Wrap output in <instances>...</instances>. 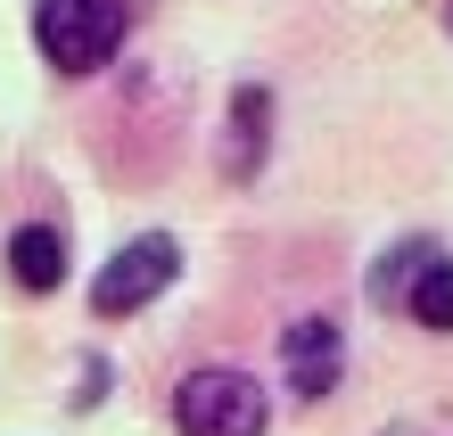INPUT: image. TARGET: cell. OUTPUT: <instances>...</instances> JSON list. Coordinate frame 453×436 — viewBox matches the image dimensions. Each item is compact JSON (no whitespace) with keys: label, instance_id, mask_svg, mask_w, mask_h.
<instances>
[{"label":"cell","instance_id":"1","mask_svg":"<svg viewBox=\"0 0 453 436\" xmlns=\"http://www.w3.org/2000/svg\"><path fill=\"white\" fill-rule=\"evenodd\" d=\"M132 34V0H34V50L50 74H108Z\"/></svg>","mask_w":453,"mask_h":436},{"label":"cell","instance_id":"2","mask_svg":"<svg viewBox=\"0 0 453 436\" xmlns=\"http://www.w3.org/2000/svg\"><path fill=\"white\" fill-rule=\"evenodd\" d=\"M173 428L181 436H264L273 428V395L231 363H198L173 387Z\"/></svg>","mask_w":453,"mask_h":436},{"label":"cell","instance_id":"3","mask_svg":"<svg viewBox=\"0 0 453 436\" xmlns=\"http://www.w3.org/2000/svg\"><path fill=\"white\" fill-rule=\"evenodd\" d=\"M173 272H181V239H173V231H141V239H124V248L99 264V280H91V313H99V321L141 313L149 296H165V288H173Z\"/></svg>","mask_w":453,"mask_h":436},{"label":"cell","instance_id":"4","mask_svg":"<svg viewBox=\"0 0 453 436\" xmlns=\"http://www.w3.org/2000/svg\"><path fill=\"white\" fill-rule=\"evenodd\" d=\"M280 363H288V395L297 403H330L338 395V379H346V338H338V321H297V330L280 338Z\"/></svg>","mask_w":453,"mask_h":436},{"label":"cell","instance_id":"5","mask_svg":"<svg viewBox=\"0 0 453 436\" xmlns=\"http://www.w3.org/2000/svg\"><path fill=\"white\" fill-rule=\"evenodd\" d=\"M264 149H273V91L239 83L231 91V124H223V173L231 181H256L264 173Z\"/></svg>","mask_w":453,"mask_h":436},{"label":"cell","instance_id":"6","mask_svg":"<svg viewBox=\"0 0 453 436\" xmlns=\"http://www.w3.org/2000/svg\"><path fill=\"white\" fill-rule=\"evenodd\" d=\"M9 280L25 296H50L66 280V231H50V223H17L9 231Z\"/></svg>","mask_w":453,"mask_h":436},{"label":"cell","instance_id":"7","mask_svg":"<svg viewBox=\"0 0 453 436\" xmlns=\"http://www.w3.org/2000/svg\"><path fill=\"white\" fill-rule=\"evenodd\" d=\"M395 313H412L420 330H437V338H445V330H453V256H429V264H420Z\"/></svg>","mask_w":453,"mask_h":436},{"label":"cell","instance_id":"8","mask_svg":"<svg viewBox=\"0 0 453 436\" xmlns=\"http://www.w3.org/2000/svg\"><path fill=\"white\" fill-rule=\"evenodd\" d=\"M429 256H437L429 239H404V248H388V264L371 272V305H388V313H395V305H404V288H412V272L429 264Z\"/></svg>","mask_w":453,"mask_h":436},{"label":"cell","instance_id":"9","mask_svg":"<svg viewBox=\"0 0 453 436\" xmlns=\"http://www.w3.org/2000/svg\"><path fill=\"white\" fill-rule=\"evenodd\" d=\"M99 395H108V363H99V354H91V363L74 371V412H91Z\"/></svg>","mask_w":453,"mask_h":436},{"label":"cell","instance_id":"10","mask_svg":"<svg viewBox=\"0 0 453 436\" xmlns=\"http://www.w3.org/2000/svg\"><path fill=\"white\" fill-rule=\"evenodd\" d=\"M380 436H420V428H412V420H395V428H380Z\"/></svg>","mask_w":453,"mask_h":436},{"label":"cell","instance_id":"11","mask_svg":"<svg viewBox=\"0 0 453 436\" xmlns=\"http://www.w3.org/2000/svg\"><path fill=\"white\" fill-rule=\"evenodd\" d=\"M445 25H453V0H445Z\"/></svg>","mask_w":453,"mask_h":436}]
</instances>
